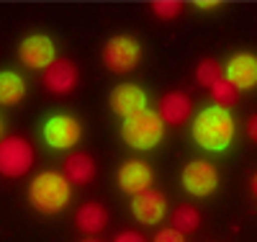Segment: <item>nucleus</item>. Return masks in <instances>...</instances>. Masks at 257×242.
Instances as JSON below:
<instances>
[{"label": "nucleus", "instance_id": "1a4fd4ad", "mask_svg": "<svg viewBox=\"0 0 257 242\" xmlns=\"http://www.w3.org/2000/svg\"><path fill=\"white\" fill-rule=\"evenodd\" d=\"M116 181H118V188L128 196H137V193H144L152 188L155 183V170L149 168V163L144 160H126L118 173H116Z\"/></svg>", "mask_w": 257, "mask_h": 242}, {"label": "nucleus", "instance_id": "f03ea898", "mask_svg": "<svg viewBox=\"0 0 257 242\" xmlns=\"http://www.w3.org/2000/svg\"><path fill=\"white\" fill-rule=\"evenodd\" d=\"M72 199V183L64 178V173L44 170L29 183V204L39 214H59L67 209Z\"/></svg>", "mask_w": 257, "mask_h": 242}, {"label": "nucleus", "instance_id": "6e6552de", "mask_svg": "<svg viewBox=\"0 0 257 242\" xmlns=\"http://www.w3.org/2000/svg\"><path fill=\"white\" fill-rule=\"evenodd\" d=\"M18 57L29 70H47L52 62H57V47H54L52 36L31 34L18 44Z\"/></svg>", "mask_w": 257, "mask_h": 242}, {"label": "nucleus", "instance_id": "393cba45", "mask_svg": "<svg viewBox=\"0 0 257 242\" xmlns=\"http://www.w3.org/2000/svg\"><path fill=\"white\" fill-rule=\"evenodd\" d=\"M247 134H249V139L252 142H257V114L249 119V124H247Z\"/></svg>", "mask_w": 257, "mask_h": 242}, {"label": "nucleus", "instance_id": "20e7f679", "mask_svg": "<svg viewBox=\"0 0 257 242\" xmlns=\"http://www.w3.org/2000/svg\"><path fill=\"white\" fill-rule=\"evenodd\" d=\"M34 165V147L24 137L0 139V175L3 178H24Z\"/></svg>", "mask_w": 257, "mask_h": 242}, {"label": "nucleus", "instance_id": "5701e85b", "mask_svg": "<svg viewBox=\"0 0 257 242\" xmlns=\"http://www.w3.org/2000/svg\"><path fill=\"white\" fill-rule=\"evenodd\" d=\"M113 242H147V239H144V234H139L134 229H126V232H118L113 237Z\"/></svg>", "mask_w": 257, "mask_h": 242}, {"label": "nucleus", "instance_id": "7ed1b4c3", "mask_svg": "<svg viewBox=\"0 0 257 242\" xmlns=\"http://www.w3.org/2000/svg\"><path fill=\"white\" fill-rule=\"evenodd\" d=\"M121 139L128 147L139 149V152L155 149L165 139V121H162L160 111H155V108H144V111L123 119L121 121Z\"/></svg>", "mask_w": 257, "mask_h": 242}, {"label": "nucleus", "instance_id": "9b49d317", "mask_svg": "<svg viewBox=\"0 0 257 242\" xmlns=\"http://www.w3.org/2000/svg\"><path fill=\"white\" fill-rule=\"evenodd\" d=\"M111 108H113V114L121 116V119H128V116H134L139 111H144L147 106V91L142 85L137 83H121L113 88V93H111Z\"/></svg>", "mask_w": 257, "mask_h": 242}, {"label": "nucleus", "instance_id": "39448f33", "mask_svg": "<svg viewBox=\"0 0 257 242\" xmlns=\"http://www.w3.org/2000/svg\"><path fill=\"white\" fill-rule=\"evenodd\" d=\"M142 59V44L128 36V34H118L111 36L103 47V64L111 72H132Z\"/></svg>", "mask_w": 257, "mask_h": 242}, {"label": "nucleus", "instance_id": "f3484780", "mask_svg": "<svg viewBox=\"0 0 257 242\" xmlns=\"http://www.w3.org/2000/svg\"><path fill=\"white\" fill-rule=\"evenodd\" d=\"M26 98V80L13 70H0V106H18Z\"/></svg>", "mask_w": 257, "mask_h": 242}, {"label": "nucleus", "instance_id": "412c9836", "mask_svg": "<svg viewBox=\"0 0 257 242\" xmlns=\"http://www.w3.org/2000/svg\"><path fill=\"white\" fill-rule=\"evenodd\" d=\"M183 11V3H178V0H155L152 3V13L162 21H173L178 18Z\"/></svg>", "mask_w": 257, "mask_h": 242}, {"label": "nucleus", "instance_id": "cd10ccee", "mask_svg": "<svg viewBox=\"0 0 257 242\" xmlns=\"http://www.w3.org/2000/svg\"><path fill=\"white\" fill-rule=\"evenodd\" d=\"M82 242H98V239H82Z\"/></svg>", "mask_w": 257, "mask_h": 242}, {"label": "nucleus", "instance_id": "b1692460", "mask_svg": "<svg viewBox=\"0 0 257 242\" xmlns=\"http://www.w3.org/2000/svg\"><path fill=\"white\" fill-rule=\"evenodd\" d=\"M196 8H201V11H219L221 3H216V0H198Z\"/></svg>", "mask_w": 257, "mask_h": 242}, {"label": "nucleus", "instance_id": "423d86ee", "mask_svg": "<svg viewBox=\"0 0 257 242\" xmlns=\"http://www.w3.org/2000/svg\"><path fill=\"white\" fill-rule=\"evenodd\" d=\"M41 137H44V142L52 149H57V152L72 149L82 139V124L75 116H70V114H54V116H49L44 121Z\"/></svg>", "mask_w": 257, "mask_h": 242}, {"label": "nucleus", "instance_id": "aec40b11", "mask_svg": "<svg viewBox=\"0 0 257 242\" xmlns=\"http://www.w3.org/2000/svg\"><path fill=\"white\" fill-rule=\"evenodd\" d=\"M208 91H211V98L216 101V106H224L226 108V106H231L234 101H237V91H234V85L226 77L216 80V83L208 88Z\"/></svg>", "mask_w": 257, "mask_h": 242}, {"label": "nucleus", "instance_id": "2eb2a0df", "mask_svg": "<svg viewBox=\"0 0 257 242\" xmlns=\"http://www.w3.org/2000/svg\"><path fill=\"white\" fill-rule=\"evenodd\" d=\"M105 222H108V211H105V206L90 201V204H82L75 214V224L80 232L85 234H98L105 229Z\"/></svg>", "mask_w": 257, "mask_h": 242}, {"label": "nucleus", "instance_id": "4468645a", "mask_svg": "<svg viewBox=\"0 0 257 242\" xmlns=\"http://www.w3.org/2000/svg\"><path fill=\"white\" fill-rule=\"evenodd\" d=\"M157 111H160V116H162L165 124L178 126V124H183V121L190 116V98H188L183 91L167 93V96L162 98V103H160Z\"/></svg>", "mask_w": 257, "mask_h": 242}, {"label": "nucleus", "instance_id": "a878e982", "mask_svg": "<svg viewBox=\"0 0 257 242\" xmlns=\"http://www.w3.org/2000/svg\"><path fill=\"white\" fill-rule=\"evenodd\" d=\"M252 193H254V196H257V173H254V175H252Z\"/></svg>", "mask_w": 257, "mask_h": 242}, {"label": "nucleus", "instance_id": "a211bd4d", "mask_svg": "<svg viewBox=\"0 0 257 242\" xmlns=\"http://www.w3.org/2000/svg\"><path fill=\"white\" fill-rule=\"evenodd\" d=\"M201 227V214L193 209L190 204H183L173 211V229L183 232V234H190Z\"/></svg>", "mask_w": 257, "mask_h": 242}, {"label": "nucleus", "instance_id": "bb28decb", "mask_svg": "<svg viewBox=\"0 0 257 242\" xmlns=\"http://www.w3.org/2000/svg\"><path fill=\"white\" fill-rule=\"evenodd\" d=\"M0 137H3V124H0Z\"/></svg>", "mask_w": 257, "mask_h": 242}, {"label": "nucleus", "instance_id": "dca6fc26", "mask_svg": "<svg viewBox=\"0 0 257 242\" xmlns=\"http://www.w3.org/2000/svg\"><path fill=\"white\" fill-rule=\"evenodd\" d=\"M64 178L75 186H85L95 178V163L90 155L85 152H77V155H70L67 163H64Z\"/></svg>", "mask_w": 257, "mask_h": 242}, {"label": "nucleus", "instance_id": "f257e3e1", "mask_svg": "<svg viewBox=\"0 0 257 242\" xmlns=\"http://www.w3.org/2000/svg\"><path fill=\"white\" fill-rule=\"evenodd\" d=\"M237 137V124L229 108L224 106H206L193 119V139L206 152H226Z\"/></svg>", "mask_w": 257, "mask_h": 242}, {"label": "nucleus", "instance_id": "0eeeda50", "mask_svg": "<svg viewBox=\"0 0 257 242\" xmlns=\"http://www.w3.org/2000/svg\"><path fill=\"white\" fill-rule=\"evenodd\" d=\"M180 183H183V188L190 196H196V199H206V196H211L213 191L219 188V173L206 160H193V163H188L183 168Z\"/></svg>", "mask_w": 257, "mask_h": 242}, {"label": "nucleus", "instance_id": "ddd939ff", "mask_svg": "<svg viewBox=\"0 0 257 242\" xmlns=\"http://www.w3.org/2000/svg\"><path fill=\"white\" fill-rule=\"evenodd\" d=\"M44 85L47 91L54 93V96H67L75 91L77 85V67L70 62V59H59L52 62L49 67L44 70Z\"/></svg>", "mask_w": 257, "mask_h": 242}, {"label": "nucleus", "instance_id": "9d476101", "mask_svg": "<svg viewBox=\"0 0 257 242\" xmlns=\"http://www.w3.org/2000/svg\"><path fill=\"white\" fill-rule=\"evenodd\" d=\"M224 77L234 85V91H252V88H257V54L252 52L234 54L224 67Z\"/></svg>", "mask_w": 257, "mask_h": 242}, {"label": "nucleus", "instance_id": "6ab92c4d", "mask_svg": "<svg viewBox=\"0 0 257 242\" xmlns=\"http://www.w3.org/2000/svg\"><path fill=\"white\" fill-rule=\"evenodd\" d=\"M224 77V70L219 67V62H213V59H201L198 62V67H196V80L198 85L203 88H211L216 80Z\"/></svg>", "mask_w": 257, "mask_h": 242}, {"label": "nucleus", "instance_id": "f8f14e48", "mask_svg": "<svg viewBox=\"0 0 257 242\" xmlns=\"http://www.w3.org/2000/svg\"><path fill=\"white\" fill-rule=\"evenodd\" d=\"M132 214L137 222L152 227V224H160L162 219L167 216V199L165 193L160 191H144V193H137L132 199Z\"/></svg>", "mask_w": 257, "mask_h": 242}, {"label": "nucleus", "instance_id": "4be33fe9", "mask_svg": "<svg viewBox=\"0 0 257 242\" xmlns=\"http://www.w3.org/2000/svg\"><path fill=\"white\" fill-rule=\"evenodd\" d=\"M152 242H185V234L178 232V229H173V227H167V229H160Z\"/></svg>", "mask_w": 257, "mask_h": 242}]
</instances>
